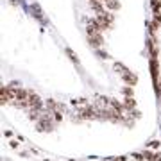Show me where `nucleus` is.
Masks as SVG:
<instances>
[{"label": "nucleus", "mask_w": 161, "mask_h": 161, "mask_svg": "<svg viewBox=\"0 0 161 161\" xmlns=\"http://www.w3.org/2000/svg\"><path fill=\"white\" fill-rule=\"evenodd\" d=\"M88 4H90V9H92V11H95L97 14H100V13H104L102 0H90Z\"/></svg>", "instance_id": "obj_4"}, {"label": "nucleus", "mask_w": 161, "mask_h": 161, "mask_svg": "<svg viewBox=\"0 0 161 161\" xmlns=\"http://www.w3.org/2000/svg\"><path fill=\"white\" fill-rule=\"evenodd\" d=\"M66 54H68V58L72 59L74 63H77V61H79V59H77V56H75V52H72L70 48H66Z\"/></svg>", "instance_id": "obj_13"}, {"label": "nucleus", "mask_w": 161, "mask_h": 161, "mask_svg": "<svg viewBox=\"0 0 161 161\" xmlns=\"http://www.w3.org/2000/svg\"><path fill=\"white\" fill-rule=\"evenodd\" d=\"M122 79L125 80V82L129 84V86H134V84L138 82V77H136V75L132 74V72H129V74H125L124 77H122Z\"/></svg>", "instance_id": "obj_7"}, {"label": "nucleus", "mask_w": 161, "mask_h": 161, "mask_svg": "<svg viewBox=\"0 0 161 161\" xmlns=\"http://www.w3.org/2000/svg\"><path fill=\"white\" fill-rule=\"evenodd\" d=\"M38 131H52V124L48 122V116H41V122L38 124Z\"/></svg>", "instance_id": "obj_5"}, {"label": "nucleus", "mask_w": 161, "mask_h": 161, "mask_svg": "<svg viewBox=\"0 0 161 161\" xmlns=\"http://www.w3.org/2000/svg\"><path fill=\"white\" fill-rule=\"evenodd\" d=\"M134 106H136L134 98H132V97H125V100H124V108H127V109H132Z\"/></svg>", "instance_id": "obj_10"}, {"label": "nucleus", "mask_w": 161, "mask_h": 161, "mask_svg": "<svg viewBox=\"0 0 161 161\" xmlns=\"http://www.w3.org/2000/svg\"><path fill=\"white\" fill-rule=\"evenodd\" d=\"M27 102H29V108L31 109H41L43 108V102H41V98L36 95L34 92L29 93V98H27Z\"/></svg>", "instance_id": "obj_2"}, {"label": "nucleus", "mask_w": 161, "mask_h": 161, "mask_svg": "<svg viewBox=\"0 0 161 161\" xmlns=\"http://www.w3.org/2000/svg\"><path fill=\"white\" fill-rule=\"evenodd\" d=\"M104 4H106V7L111 9V11H118V9H120V2H118V0H104Z\"/></svg>", "instance_id": "obj_8"}, {"label": "nucleus", "mask_w": 161, "mask_h": 161, "mask_svg": "<svg viewBox=\"0 0 161 161\" xmlns=\"http://www.w3.org/2000/svg\"><path fill=\"white\" fill-rule=\"evenodd\" d=\"M97 56H98V58H102V59H108V58H109V56H108L106 52H102V50H97Z\"/></svg>", "instance_id": "obj_14"}, {"label": "nucleus", "mask_w": 161, "mask_h": 161, "mask_svg": "<svg viewBox=\"0 0 161 161\" xmlns=\"http://www.w3.org/2000/svg\"><path fill=\"white\" fill-rule=\"evenodd\" d=\"M152 161H161V154H154V158H152Z\"/></svg>", "instance_id": "obj_16"}, {"label": "nucleus", "mask_w": 161, "mask_h": 161, "mask_svg": "<svg viewBox=\"0 0 161 161\" xmlns=\"http://www.w3.org/2000/svg\"><path fill=\"white\" fill-rule=\"evenodd\" d=\"M97 20H98V23H100L102 31H106V29H109L111 25H113V20H115V16H113L111 13L104 11V13H100V14H97Z\"/></svg>", "instance_id": "obj_1"}, {"label": "nucleus", "mask_w": 161, "mask_h": 161, "mask_svg": "<svg viewBox=\"0 0 161 161\" xmlns=\"http://www.w3.org/2000/svg\"><path fill=\"white\" fill-rule=\"evenodd\" d=\"M80 118H84V120H92V118H95V109L93 108H84V109L79 111Z\"/></svg>", "instance_id": "obj_6"}, {"label": "nucleus", "mask_w": 161, "mask_h": 161, "mask_svg": "<svg viewBox=\"0 0 161 161\" xmlns=\"http://www.w3.org/2000/svg\"><path fill=\"white\" fill-rule=\"evenodd\" d=\"M115 70L118 72V75H120V77H124L125 74H129V72H131L125 64H122V63H115Z\"/></svg>", "instance_id": "obj_9"}, {"label": "nucleus", "mask_w": 161, "mask_h": 161, "mask_svg": "<svg viewBox=\"0 0 161 161\" xmlns=\"http://www.w3.org/2000/svg\"><path fill=\"white\" fill-rule=\"evenodd\" d=\"M150 6H152L154 13H161V0H152V2H150Z\"/></svg>", "instance_id": "obj_12"}, {"label": "nucleus", "mask_w": 161, "mask_h": 161, "mask_svg": "<svg viewBox=\"0 0 161 161\" xmlns=\"http://www.w3.org/2000/svg\"><path fill=\"white\" fill-rule=\"evenodd\" d=\"M88 43L93 47V48H98V47L104 45V38H102V32H97V34H92L88 36Z\"/></svg>", "instance_id": "obj_3"}, {"label": "nucleus", "mask_w": 161, "mask_h": 161, "mask_svg": "<svg viewBox=\"0 0 161 161\" xmlns=\"http://www.w3.org/2000/svg\"><path fill=\"white\" fill-rule=\"evenodd\" d=\"M152 27H154V29H159V27H161V13H154V22H152Z\"/></svg>", "instance_id": "obj_11"}, {"label": "nucleus", "mask_w": 161, "mask_h": 161, "mask_svg": "<svg viewBox=\"0 0 161 161\" xmlns=\"http://www.w3.org/2000/svg\"><path fill=\"white\" fill-rule=\"evenodd\" d=\"M124 93H125L127 97H132V88H125V90H124Z\"/></svg>", "instance_id": "obj_15"}]
</instances>
